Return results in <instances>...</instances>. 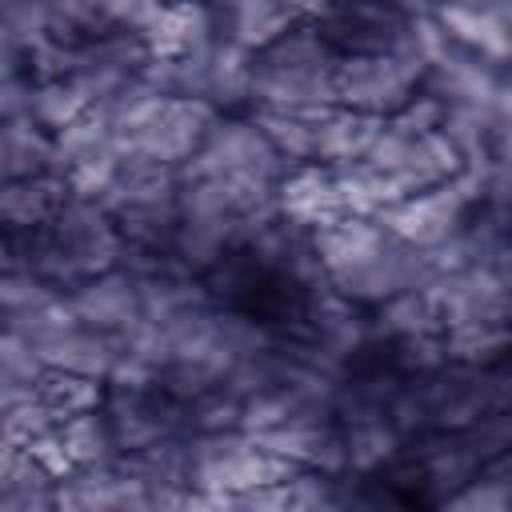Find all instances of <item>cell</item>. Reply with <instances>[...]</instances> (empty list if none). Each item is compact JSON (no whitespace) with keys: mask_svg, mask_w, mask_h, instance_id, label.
Listing matches in <instances>:
<instances>
[{"mask_svg":"<svg viewBox=\"0 0 512 512\" xmlns=\"http://www.w3.org/2000/svg\"><path fill=\"white\" fill-rule=\"evenodd\" d=\"M40 364L44 368H64V372H76V376H92V380H108L112 364H116V352H120V340L112 332H100V328H88V324H68L64 332L32 344Z\"/></svg>","mask_w":512,"mask_h":512,"instance_id":"7c38bea8","label":"cell"},{"mask_svg":"<svg viewBox=\"0 0 512 512\" xmlns=\"http://www.w3.org/2000/svg\"><path fill=\"white\" fill-rule=\"evenodd\" d=\"M40 172H56L52 136L28 112L0 120V184L40 176Z\"/></svg>","mask_w":512,"mask_h":512,"instance_id":"5bb4252c","label":"cell"},{"mask_svg":"<svg viewBox=\"0 0 512 512\" xmlns=\"http://www.w3.org/2000/svg\"><path fill=\"white\" fill-rule=\"evenodd\" d=\"M204 100L216 112H236L252 100V52L236 44L232 36L216 32L212 52H208V84Z\"/></svg>","mask_w":512,"mask_h":512,"instance_id":"9a60e30c","label":"cell"},{"mask_svg":"<svg viewBox=\"0 0 512 512\" xmlns=\"http://www.w3.org/2000/svg\"><path fill=\"white\" fill-rule=\"evenodd\" d=\"M220 112L208 100L196 96H160L136 124L116 128L112 132V148L120 152V160H156L168 168H180L200 140L208 136L212 120Z\"/></svg>","mask_w":512,"mask_h":512,"instance_id":"277c9868","label":"cell"},{"mask_svg":"<svg viewBox=\"0 0 512 512\" xmlns=\"http://www.w3.org/2000/svg\"><path fill=\"white\" fill-rule=\"evenodd\" d=\"M312 252L324 280L352 304H384L388 296L432 280L424 248L396 240L376 216L344 212L332 224L312 228Z\"/></svg>","mask_w":512,"mask_h":512,"instance_id":"6da1fadb","label":"cell"},{"mask_svg":"<svg viewBox=\"0 0 512 512\" xmlns=\"http://www.w3.org/2000/svg\"><path fill=\"white\" fill-rule=\"evenodd\" d=\"M204 4H208L212 12H228V8H236L240 0H204Z\"/></svg>","mask_w":512,"mask_h":512,"instance_id":"4316f807","label":"cell"},{"mask_svg":"<svg viewBox=\"0 0 512 512\" xmlns=\"http://www.w3.org/2000/svg\"><path fill=\"white\" fill-rule=\"evenodd\" d=\"M32 392L60 416H76V412H92V408H104V396H108V384L104 380H92V376H76V372H64V368H40Z\"/></svg>","mask_w":512,"mask_h":512,"instance_id":"2e32d148","label":"cell"},{"mask_svg":"<svg viewBox=\"0 0 512 512\" xmlns=\"http://www.w3.org/2000/svg\"><path fill=\"white\" fill-rule=\"evenodd\" d=\"M72 200V188L60 172H40L24 180L0 184V224L8 232H28L48 224L64 204Z\"/></svg>","mask_w":512,"mask_h":512,"instance_id":"4fadbf2b","label":"cell"},{"mask_svg":"<svg viewBox=\"0 0 512 512\" xmlns=\"http://www.w3.org/2000/svg\"><path fill=\"white\" fill-rule=\"evenodd\" d=\"M336 52L320 40L316 24H296L260 52H252V108H284L316 116L320 108L336 104L332 72Z\"/></svg>","mask_w":512,"mask_h":512,"instance_id":"7a4b0ae2","label":"cell"},{"mask_svg":"<svg viewBox=\"0 0 512 512\" xmlns=\"http://www.w3.org/2000/svg\"><path fill=\"white\" fill-rule=\"evenodd\" d=\"M252 440L264 452L284 456L296 468H312V472H328V476H344L348 472L344 428L336 424V416H304V420L268 428V432H260Z\"/></svg>","mask_w":512,"mask_h":512,"instance_id":"52a82bcc","label":"cell"},{"mask_svg":"<svg viewBox=\"0 0 512 512\" xmlns=\"http://www.w3.org/2000/svg\"><path fill=\"white\" fill-rule=\"evenodd\" d=\"M60 424V416L32 392V396H24V400H16L12 408H4L0 412V432L12 440V444H32L36 436H44V432H52Z\"/></svg>","mask_w":512,"mask_h":512,"instance_id":"603a6c76","label":"cell"},{"mask_svg":"<svg viewBox=\"0 0 512 512\" xmlns=\"http://www.w3.org/2000/svg\"><path fill=\"white\" fill-rule=\"evenodd\" d=\"M56 436H60V444H64L72 468H96V464L116 460V444H112L104 408L76 412V416L60 420V424H56Z\"/></svg>","mask_w":512,"mask_h":512,"instance_id":"e0dca14e","label":"cell"},{"mask_svg":"<svg viewBox=\"0 0 512 512\" xmlns=\"http://www.w3.org/2000/svg\"><path fill=\"white\" fill-rule=\"evenodd\" d=\"M112 148V128L104 120L100 108H84L72 124H64L60 132H52V156H56V172L64 176L68 168L100 156Z\"/></svg>","mask_w":512,"mask_h":512,"instance_id":"ac0fdd59","label":"cell"},{"mask_svg":"<svg viewBox=\"0 0 512 512\" xmlns=\"http://www.w3.org/2000/svg\"><path fill=\"white\" fill-rule=\"evenodd\" d=\"M264 140L288 160V164H308L312 160V116L304 112H284V108H252L248 116Z\"/></svg>","mask_w":512,"mask_h":512,"instance_id":"d6986e66","label":"cell"},{"mask_svg":"<svg viewBox=\"0 0 512 512\" xmlns=\"http://www.w3.org/2000/svg\"><path fill=\"white\" fill-rule=\"evenodd\" d=\"M12 264H16V256H12V240H8V236H0V272H4V268H12Z\"/></svg>","mask_w":512,"mask_h":512,"instance_id":"484cf974","label":"cell"},{"mask_svg":"<svg viewBox=\"0 0 512 512\" xmlns=\"http://www.w3.org/2000/svg\"><path fill=\"white\" fill-rule=\"evenodd\" d=\"M428 16L452 44L492 64L508 60V20L500 0H436Z\"/></svg>","mask_w":512,"mask_h":512,"instance_id":"9c48e42d","label":"cell"},{"mask_svg":"<svg viewBox=\"0 0 512 512\" xmlns=\"http://www.w3.org/2000/svg\"><path fill=\"white\" fill-rule=\"evenodd\" d=\"M84 108H92V104L80 96V88H76L68 76H60V80H32L28 116H32L48 136L60 132L64 124H72Z\"/></svg>","mask_w":512,"mask_h":512,"instance_id":"ffe728a7","label":"cell"},{"mask_svg":"<svg viewBox=\"0 0 512 512\" xmlns=\"http://www.w3.org/2000/svg\"><path fill=\"white\" fill-rule=\"evenodd\" d=\"M380 128H384V120L372 112L328 104L312 116V160L324 168H344L372 148Z\"/></svg>","mask_w":512,"mask_h":512,"instance_id":"30bf717a","label":"cell"},{"mask_svg":"<svg viewBox=\"0 0 512 512\" xmlns=\"http://www.w3.org/2000/svg\"><path fill=\"white\" fill-rule=\"evenodd\" d=\"M240 412H244V396L232 392L228 384H216L204 396L184 404L188 436L192 432H232V428H240Z\"/></svg>","mask_w":512,"mask_h":512,"instance_id":"44dd1931","label":"cell"},{"mask_svg":"<svg viewBox=\"0 0 512 512\" xmlns=\"http://www.w3.org/2000/svg\"><path fill=\"white\" fill-rule=\"evenodd\" d=\"M424 76H428V56L412 32L396 52L340 56L336 72H332V92H336V104L356 108V112H372L384 120L420 92Z\"/></svg>","mask_w":512,"mask_h":512,"instance_id":"3957f363","label":"cell"},{"mask_svg":"<svg viewBox=\"0 0 512 512\" xmlns=\"http://www.w3.org/2000/svg\"><path fill=\"white\" fill-rule=\"evenodd\" d=\"M40 368H44V364H40L36 348H32L24 336H16V332L0 328V380L32 388V384H36V376H40Z\"/></svg>","mask_w":512,"mask_h":512,"instance_id":"cb8c5ba5","label":"cell"},{"mask_svg":"<svg viewBox=\"0 0 512 512\" xmlns=\"http://www.w3.org/2000/svg\"><path fill=\"white\" fill-rule=\"evenodd\" d=\"M276 200H280V216L300 224V228H320V224H332L336 216H344V204H340V192H336V176L332 168L308 160V164H296L280 188H276Z\"/></svg>","mask_w":512,"mask_h":512,"instance_id":"8fae6325","label":"cell"},{"mask_svg":"<svg viewBox=\"0 0 512 512\" xmlns=\"http://www.w3.org/2000/svg\"><path fill=\"white\" fill-rule=\"evenodd\" d=\"M52 296H60V292H56L44 276H36L32 268H24V264L4 268V272H0V328H4L8 320H16L20 312H28V308L52 300Z\"/></svg>","mask_w":512,"mask_h":512,"instance_id":"7402d4cb","label":"cell"},{"mask_svg":"<svg viewBox=\"0 0 512 512\" xmlns=\"http://www.w3.org/2000/svg\"><path fill=\"white\" fill-rule=\"evenodd\" d=\"M28 92H32V80H28V76L0 80V120L28 112Z\"/></svg>","mask_w":512,"mask_h":512,"instance_id":"d4e9b609","label":"cell"},{"mask_svg":"<svg viewBox=\"0 0 512 512\" xmlns=\"http://www.w3.org/2000/svg\"><path fill=\"white\" fill-rule=\"evenodd\" d=\"M72 316L88 328H100V332H112L120 336L124 328H132L140 320V288H136V276L128 268H108V272H96V276H84L80 284H72L64 292Z\"/></svg>","mask_w":512,"mask_h":512,"instance_id":"ba28073f","label":"cell"},{"mask_svg":"<svg viewBox=\"0 0 512 512\" xmlns=\"http://www.w3.org/2000/svg\"><path fill=\"white\" fill-rule=\"evenodd\" d=\"M484 188H488L484 172L460 168L452 180H440L432 188H420V192L388 204L384 212H376V220L396 240H404L412 248H436L468 224V208L476 204V196Z\"/></svg>","mask_w":512,"mask_h":512,"instance_id":"5b68a950","label":"cell"},{"mask_svg":"<svg viewBox=\"0 0 512 512\" xmlns=\"http://www.w3.org/2000/svg\"><path fill=\"white\" fill-rule=\"evenodd\" d=\"M296 164H288L252 120L240 116H216L200 148L176 168L180 180H200V176H264V180H284Z\"/></svg>","mask_w":512,"mask_h":512,"instance_id":"8992f818","label":"cell"}]
</instances>
